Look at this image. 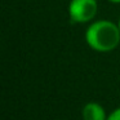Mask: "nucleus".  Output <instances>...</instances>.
Masks as SVG:
<instances>
[{
	"instance_id": "f257e3e1",
	"label": "nucleus",
	"mask_w": 120,
	"mask_h": 120,
	"mask_svg": "<svg viewBox=\"0 0 120 120\" xmlns=\"http://www.w3.org/2000/svg\"><path fill=\"white\" fill-rule=\"evenodd\" d=\"M85 41L96 52H111L120 44V30L117 23L109 19H99L88 26Z\"/></svg>"
},
{
	"instance_id": "f03ea898",
	"label": "nucleus",
	"mask_w": 120,
	"mask_h": 120,
	"mask_svg": "<svg viewBox=\"0 0 120 120\" xmlns=\"http://www.w3.org/2000/svg\"><path fill=\"white\" fill-rule=\"evenodd\" d=\"M68 17L74 23H88L96 17L98 11L97 0H70Z\"/></svg>"
},
{
	"instance_id": "7ed1b4c3",
	"label": "nucleus",
	"mask_w": 120,
	"mask_h": 120,
	"mask_svg": "<svg viewBox=\"0 0 120 120\" xmlns=\"http://www.w3.org/2000/svg\"><path fill=\"white\" fill-rule=\"evenodd\" d=\"M83 120H107L105 109L97 102H88L81 111Z\"/></svg>"
},
{
	"instance_id": "20e7f679",
	"label": "nucleus",
	"mask_w": 120,
	"mask_h": 120,
	"mask_svg": "<svg viewBox=\"0 0 120 120\" xmlns=\"http://www.w3.org/2000/svg\"><path fill=\"white\" fill-rule=\"evenodd\" d=\"M107 120H120V107H117L116 110H114V111L107 116Z\"/></svg>"
},
{
	"instance_id": "39448f33",
	"label": "nucleus",
	"mask_w": 120,
	"mask_h": 120,
	"mask_svg": "<svg viewBox=\"0 0 120 120\" xmlns=\"http://www.w3.org/2000/svg\"><path fill=\"white\" fill-rule=\"evenodd\" d=\"M109 1H111V3H114V4H119L120 3V0H109Z\"/></svg>"
},
{
	"instance_id": "423d86ee",
	"label": "nucleus",
	"mask_w": 120,
	"mask_h": 120,
	"mask_svg": "<svg viewBox=\"0 0 120 120\" xmlns=\"http://www.w3.org/2000/svg\"><path fill=\"white\" fill-rule=\"evenodd\" d=\"M117 27H119V30H120V18H119V21H117Z\"/></svg>"
}]
</instances>
